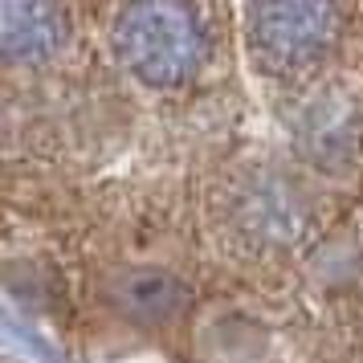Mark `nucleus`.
I'll list each match as a JSON object with an SVG mask.
<instances>
[{
    "label": "nucleus",
    "instance_id": "obj_1",
    "mask_svg": "<svg viewBox=\"0 0 363 363\" xmlns=\"http://www.w3.org/2000/svg\"><path fill=\"white\" fill-rule=\"evenodd\" d=\"M115 50L123 66L147 86H180L204 62V25L192 4L143 0L115 21Z\"/></svg>",
    "mask_w": 363,
    "mask_h": 363
},
{
    "label": "nucleus",
    "instance_id": "obj_2",
    "mask_svg": "<svg viewBox=\"0 0 363 363\" xmlns=\"http://www.w3.org/2000/svg\"><path fill=\"white\" fill-rule=\"evenodd\" d=\"M249 45L269 69H302L327 53L339 29L335 4H249Z\"/></svg>",
    "mask_w": 363,
    "mask_h": 363
},
{
    "label": "nucleus",
    "instance_id": "obj_3",
    "mask_svg": "<svg viewBox=\"0 0 363 363\" xmlns=\"http://www.w3.org/2000/svg\"><path fill=\"white\" fill-rule=\"evenodd\" d=\"M66 41V13L57 4L4 0L0 4V50L13 66H41Z\"/></svg>",
    "mask_w": 363,
    "mask_h": 363
},
{
    "label": "nucleus",
    "instance_id": "obj_4",
    "mask_svg": "<svg viewBox=\"0 0 363 363\" xmlns=\"http://www.w3.org/2000/svg\"><path fill=\"white\" fill-rule=\"evenodd\" d=\"M106 294L135 327H172L188 311V286L164 269H123Z\"/></svg>",
    "mask_w": 363,
    "mask_h": 363
},
{
    "label": "nucleus",
    "instance_id": "obj_5",
    "mask_svg": "<svg viewBox=\"0 0 363 363\" xmlns=\"http://www.w3.org/2000/svg\"><path fill=\"white\" fill-rule=\"evenodd\" d=\"M302 143L314 155V164H330V160H343L351 143H355V131H351V115L347 106L330 102V106H314L306 127H302Z\"/></svg>",
    "mask_w": 363,
    "mask_h": 363
}]
</instances>
